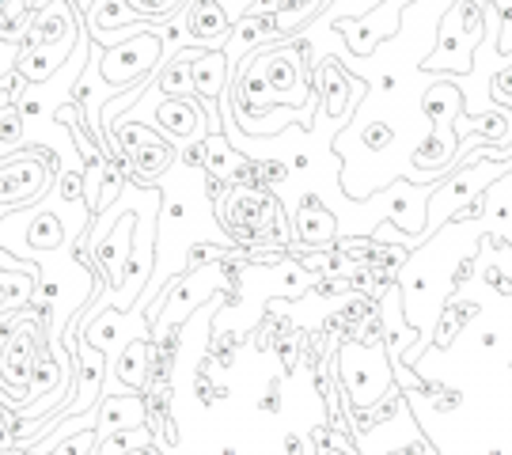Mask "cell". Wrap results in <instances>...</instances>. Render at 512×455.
I'll return each mask as SVG.
<instances>
[{"mask_svg": "<svg viewBox=\"0 0 512 455\" xmlns=\"http://www.w3.org/2000/svg\"><path fill=\"white\" fill-rule=\"evenodd\" d=\"M338 376L349 395L353 410H372L399 387L395 383V368L384 361V349L380 346H361V342H346L338 353Z\"/></svg>", "mask_w": 512, "mask_h": 455, "instance_id": "cell-1", "label": "cell"}, {"mask_svg": "<svg viewBox=\"0 0 512 455\" xmlns=\"http://www.w3.org/2000/svg\"><path fill=\"white\" fill-rule=\"evenodd\" d=\"M54 156H46V148H16L8 156H0V209L16 213L23 205L38 201L50 182H54Z\"/></svg>", "mask_w": 512, "mask_h": 455, "instance_id": "cell-2", "label": "cell"}, {"mask_svg": "<svg viewBox=\"0 0 512 455\" xmlns=\"http://www.w3.org/2000/svg\"><path fill=\"white\" fill-rule=\"evenodd\" d=\"M160 65H164V38H160V27L141 31V35H129V38H122V42L107 46V50H99V76L107 80L110 88L141 84V80L160 73Z\"/></svg>", "mask_w": 512, "mask_h": 455, "instance_id": "cell-3", "label": "cell"}, {"mask_svg": "<svg viewBox=\"0 0 512 455\" xmlns=\"http://www.w3.org/2000/svg\"><path fill=\"white\" fill-rule=\"evenodd\" d=\"M190 76H194V95L198 103H205V118H209V133H220V110L217 99L228 91V80H232V61L224 50H202L190 65Z\"/></svg>", "mask_w": 512, "mask_h": 455, "instance_id": "cell-4", "label": "cell"}, {"mask_svg": "<svg viewBox=\"0 0 512 455\" xmlns=\"http://www.w3.org/2000/svg\"><path fill=\"white\" fill-rule=\"evenodd\" d=\"M80 16L69 0H50L27 27V38L23 46H73L76 35H80Z\"/></svg>", "mask_w": 512, "mask_h": 455, "instance_id": "cell-5", "label": "cell"}, {"mask_svg": "<svg viewBox=\"0 0 512 455\" xmlns=\"http://www.w3.org/2000/svg\"><path fill=\"white\" fill-rule=\"evenodd\" d=\"M148 425V402L141 391H118V395H103L99 410H95V440H107L122 429H137Z\"/></svg>", "mask_w": 512, "mask_h": 455, "instance_id": "cell-6", "label": "cell"}, {"mask_svg": "<svg viewBox=\"0 0 512 455\" xmlns=\"http://www.w3.org/2000/svg\"><path fill=\"white\" fill-rule=\"evenodd\" d=\"M202 126H209V122H205V110L198 107L194 95H186V99H160L156 122H152V129H164L171 141H183V145H194Z\"/></svg>", "mask_w": 512, "mask_h": 455, "instance_id": "cell-7", "label": "cell"}, {"mask_svg": "<svg viewBox=\"0 0 512 455\" xmlns=\"http://www.w3.org/2000/svg\"><path fill=\"white\" fill-rule=\"evenodd\" d=\"M129 236H133V213H129L126 220H118V224L107 232V239H103V243H95L92 255H95V266H99V273L107 277V289H122V273H126L129 251H133Z\"/></svg>", "mask_w": 512, "mask_h": 455, "instance_id": "cell-8", "label": "cell"}, {"mask_svg": "<svg viewBox=\"0 0 512 455\" xmlns=\"http://www.w3.org/2000/svg\"><path fill=\"white\" fill-rule=\"evenodd\" d=\"M293 228H296V239H300L304 247H330L334 236H338V220H334V213H330L319 198H311V194L296 205Z\"/></svg>", "mask_w": 512, "mask_h": 455, "instance_id": "cell-9", "label": "cell"}, {"mask_svg": "<svg viewBox=\"0 0 512 455\" xmlns=\"http://www.w3.org/2000/svg\"><path fill=\"white\" fill-rule=\"evenodd\" d=\"M459 152V133L452 122H433V129L425 133V141L414 152V164L429 167V171H444V167L456 164Z\"/></svg>", "mask_w": 512, "mask_h": 455, "instance_id": "cell-10", "label": "cell"}, {"mask_svg": "<svg viewBox=\"0 0 512 455\" xmlns=\"http://www.w3.org/2000/svg\"><path fill=\"white\" fill-rule=\"evenodd\" d=\"M198 54H202V46H194V50H175V54L160 65V73H156L152 84H156V91H160L164 99H186V95H194L190 65H194V57Z\"/></svg>", "mask_w": 512, "mask_h": 455, "instance_id": "cell-11", "label": "cell"}, {"mask_svg": "<svg viewBox=\"0 0 512 455\" xmlns=\"http://www.w3.org/2000/svg\"><path fill=\"white\" fill-rule=\"evenodd\" d=\"M69 50H73V46H23V50H19V61H16V73L35 88V84L50 80V76L65 65Z\"/></svg>", "mask_w": 512, "mask_h": 455, "instance_id": "cell-12", "label": "cell"}, {"mask_svg": "<svg viewBox=\"0 0 512 455\" xmlns=\"http://www.w3.org/2000/svg\"><path fill=\"white\" fill-rule=\"evenodd\" d=\"M311 88H315V95L327 103V114H342L346 103H349V88H353V80L342 73V65H338L334 57H327V61H319V65H315V80H311Z\"/></svg>", "mask_w": 512, "mask_h": 455, "instance_id": "cell-13", "label": "cell"}, {"mask_svg": "<svg viewBox=\"0 0 512 455\" xmlns=\"http://www.w3.org/2000/svg\"><path fill=\"white\" fill-rule=\"evenodd\" d=\"M129 160V171H133V179L137 186H152V179H160L167 167H171V160H175V148L167 145V141H160V145H148V148H137L133 156H126Z\"/></svg>", "mask_w": 512, "mask_h": 455, "instance_id": "cell-14", "label": "cell"}, {"mask_svg": "<svg viewBox=\"0 0 512 455\" xmlns=\"http://www.w3.org/2000/svg\"><path fill=\"white\" fill-rule=\"evenodd\" d=\"M156 444V433L148 425H137V429H122L114 437L99 440L95 444V455H133V452H152Z\"/></svg>", "mask_w": 512, "mask_h": 455, "instance_id": "cell-15", "label": "cell"}, {"mask_svg": "<svg viewBox=\"0 0 512 455\" xmlns=\"http://www.w3.org/2000/svg\"><path fill=\"white\" fill-rule=\"evenodd\" d=\"M27 243L31 247H38V251H54V247H61L65 243V224L57 220V213H35L31 217V224H27Z\"/></svg>", "mask_w": 512, "mask_h": 455, "instance_id": "cell-16", "label": "cell"}, {"mask_svg": "<svg viewBox=\"0 0 512 455\" xmlns=\"http://www.w3.org/2000/svg\"><path fill=\"white\" fill-rule=\"evenodd\" d=\"M421 107H425V118H429V122H452L459 110L456 84H437V88H429Z\"/></svg>", "mask_w": 512, "mask_h": 455, "instance_id": "cell-17", "label": "cell"}, {"mask_svg": "<svg viewBox=\"0 0 512 455\" xmlns=\"http://www.w3.org/2000/svg\"><path fill=\"white\" fill-rule=\"evenodd\" d=\"M129 12L137 19H148V23H171L186 8V0H122Z\"/></svg>", "mask_w": 512, "mask_h": 455, "instance_id": "cell-18", "label": "cell"}, {"mask_svg": "<svg viewBox=\"0 0 512 455\" xmlns=\"http://www.w3.org/2000/svg\"><path fill=\"white\" fill-rule=\"evenodd\" d=\"M19 141H23V114L19 107H0V156L16 152Z\"/></svg>", "mask_w": 512, "mask_h": 455, "instance_id": "cell-19", "label": "cell"}, {"mask_svg": "<svg viewBox=\"0 0 512 455\" xmlns=\"http://www.w3.org/2000/svg\"><path fill=\"white\" fill-rule=\"evenodd\" d=\"M95 429H84V433H73V437H65L61 444H54L46 455H95Z\"/></svg>", "mask_w": 512, "mask_h": 455, "instance_id": "cell-20", "label": "cell"}, {"mask_svg": "<svg viewBox=\"0 0 512 455\" xmlns=\"http://www.w3.org/2000/svg\"><path fill=\"white\" fill-rule=\"evenodd\" d=\"M224 258V251L220 247H213V243H194L190 251H186V270H205V266H213V262H220Z\"/></svg>", "mask_w": 512, "mask_h": 455, "instance_id": "cell-21", "label": "cell"}, {"mask_svg": "<svg viewBox=\"0 0 512 455\" xmlns=\"http://www.w3.org/2000/svg\"><path fill=\"white\" fill-rule=\"evenodd\" d=\"M61 201H84V171H61Z\"/></svg>", "mask_w": 512, "mask_h": 455, "instance_id": "cell-22", "label": "cell"}, {"mask_svg": "<svg viewBox=\"0 0 512 455\" xmlns=\"http://www.w3.org/2000/svg\"><path fill=\"white\" fill-rule=\"evenodd\" d=\"M19 50H23V46H12V42H0V76H8L12 69H16Z\"/></svg>", "mask_w": 512, "mask_h": 455, "instance_id": "cell-23", "label": "cell"}, {"mask_svg": "<svg viewBox=\"0 0 512 455\" xmlns=\"http://www.w3.org/2000/svg\"><path fill=\"white\" fill-rule=\"evenodd\" d=\"M251 4H255V0H220V8L228 12V19H232V23H239V19L247 16V8H251Z\"/></svg>", "mask_w": 512, "mask_h": 455, "instance_id": "cell-24", "label": "cell"}, {"mask_svg": "<svg viewBox=\"0 0 512 455\" xmlns=\"http://www.w3.org/2000/svg\"><path fill=\"white\" fill-rule=\"evenodd\" d=\"M69 4H73L76 8V16L84 19V23H88V19H92V12H95V4H99V0H69Z\"/></svg>", "mask_w": 512, "mask_h": 455, "instance_id": "cell-25", "label": "cell"}]
</instances>
